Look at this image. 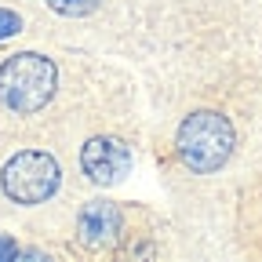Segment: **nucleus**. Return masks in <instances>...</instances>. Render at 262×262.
<instances>
[{
	"instance_id": "f257e3e1",
	"label": "nucleus",
	"mask_w": 262,
	"mask_h": 262,
	"mask_svg": "<svg viewBox=\"0 0 262 262\" xmlns=\"http://www.w3.org/2000/svg\"><path fill=\"white\" fill-rule=\"evenodd\" d=\"M179 157L189 171L196 175H208V171H219L222 164L233 157V146H237V135H233V124H229L222 113L215 110H196L182 120L179 127Z\"/></svg>"
},
{
	"instance_id": "f03ea898",
	"label": "nucleus",
	"mask_w": 262,
	"mask_h": 262,
	"mask_svg": "<svg viewBox=\"0 0 262 262\" xmlns=\"http://www.w3.org/2000/svg\"><path fill=\"white\" fill-rule=\"evenodd\" d=\"M58 84L55 62L37 55V51H22L11 55L0 66V102L15 113H37L51 102Z\"/></svg>"
},
{
	"instance_id": "7ed1b4c3",
	"label": "nucleus",
	"mask_w": 262,
	"mask_h": 262,
	"mask_svg": "<svg viewBox=\"0 0 262 262\" xmlns=\"http://www.w3.org/2000/svg\"><path fill=\"white\" fill-rule=\"evenodd\" d=\"M58 164L51 153H40V149H22L15 153L4 171H0V186H4V193L11 196L15 204H40L48 201V196L58 189Z\"/></svg>"
},
{
	"instance_id": "20e7f679",
	"label": "nucleus",
	"mask_w": 262,
	"mask_h": 262,
	"mask_svg": "<svg viewBox=\"0 0 262 262\" xmlns=\"http://www.w3.org/2000/svg\"><path fill=\"white\" fill-rule=\"evenodd\" d=\"M80 168L91 182L98 186H113L120 182L127 171H131V153L120 139H106V135H98L91 139L84 149H80Z\"/></svg>"
},
{
	"instance_id": "39448f33",
	"label": "nucleus",
	"mask_w": 262,
	"mask_h": 262,
	"mask_svg": "<svg viewBox=\"0 0 262 262\" xmlns=\"http://www.w3.org/2000/svg\"><path fill=\"white\" fill-rule=\"evenodd\" d=\"M120 208L110 204V201H91L84 211H80V241L88 248H106L120 237Z\"/></svg>"
},
{
	"instance_id": "423d86ee",
	"label": "nucleus",
	"mask_w": 262,
	"mask_h": 262,
	"mask_svg": "<svg viewBox=\"0 0 262 262\" xmlns=\"http://www.w3.org/2000/svg\"><path fill=\"white\" fill-rule=\"evenodd\" d=\"M48 8L66 15V18H80V15H91L98 8V0H48Z\"/></svg>"
},
{
	"instance_id": "0eeeda50",
	"label": "nucleus",
	"mask_w": 262,
	"mask_h": 262,
	"mask_svg": "<svg viewBox=\"0 0 262 262\" xmlns=\"http://www.w3.org/2000/svg\"><path fill=\"white\" fill-rule=\"evenodd\" d=\"M18 29H22V18H18L15 11H4V8H0V40L11 37V33H18Z\"/></svg>"
},
{
	"instance_id": "6e6552de",
	"label": "nucleus",
	"mask_w": 262,
	"mask_h": 262,
	"mask_svg": "<svg viewBox=\"0 0 262 262\" xmlns=\"http://www.w3.org/2000/svg\"><path fill=\"white\" fill-rule=\"evenodd\" d=\"M18 255V248H15V241L11 237H4V233H0V262H4V258H15Z\"/></svg>"
}]
</instances>
